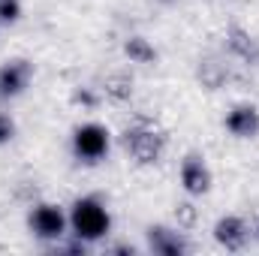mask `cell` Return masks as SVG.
Wrapping results in <instances>:
<instances>
[{
  "label": "cell",
  "instance_id": "cell-1",
  "mask_svg": "<svg viewBox=\"0 0 259 256\" xmlns=\"http://www.w3.org/2000/svg\"><path fill=\"white\" fill-rule=\"evenodd\" d=\"M109 226H112V217H109L106 205L94 196L78 199L69 211V229L78 241H97L109 232Z\"/></svg>",
  "mask_w": 259,
  "mask_h": 256
},
{
  "label": "cell",
  "instance_id": "cell-2",
  "mask_svg": "<svg viewBox=\"0 0 259 256\" xmlns=\"http://www.w3.org/2000/svg\"><path fill=\"white\" fill-rule=\"evenodd\" d=\"M72 151L84 163H97L109 151V130L103 124H81L72 136Z\"/></svg>",
  "mask_w": 259,
  "mask_h": 256
},
{
  "label": "cell",
  "instance_id": "cell-3",
  "mask_svg": "<svg viewBox=\"0 0 259 256\" xmlns=\"http://www.w3.org/2000/svg\"><path fill=\"white\" fill-rule=\"evenodd\" d=\"M66 226H69V217L58 205L42 202L30 211V229L39 238H61V235H66Z\"/></svg>",
  "mask_w": 259,
  "mask_h": 256
},
{
  "label": "cell",
  "instance_id": "cell-4",
  "mask_svg": "<svg viewBox=\"0 0 259 256\" xmlns=\"http://www.w3.org/2000/svg\"><path fill=\"white\" fill-rule=\"evenodd\" d=\"M30 78V66L24 61H12V64L0 66V97H15L27 88Z\"/></svg>",
  "mask_w": 259,
  "mask_h": 256
},
{
  "label": "cell",
  "instance_id": "cell-5",
  "mask_svg": "<svg viewBox=\"0 0 259 256\" xmlns=\"http://www.w3.org/2000/svg\"><path fill=\"white\" fill-rule=\"evenodd\" d=\"M226 130L247 139V136H256L259 133V112L256 106H235L229 115H226Z\"/></svg>",
  "mask_w": 259,
  "mask_h": 256
},
{
  "label": "cell",
  "instance_id": "cell-6",
  "mask_svg": "<svg viewBox=\"0 0 259 256\" xmlns=\"http://www.w3.org/2000/svg\"><path fill=\"white\" fill-rule=\"evenodd\" d=\"M214 235H217V241H220L226 250H238V247H244L247 238H250L244 220H238V217H223V220L217 223Z\"/></svg>",
  "mask_w": 259,
  "mask_h": 256
},
{
  "label": "cell",
  "instance_id": "cell-7",
  "mask_svg": "<svg viewBox=\"0 0 259 256\" xmlns=\"http://www.w3.org/2000/svg\"><path fill=\"white\" fill-rule=\"evenodd\" d=\"M181 184H184V190L190 193V196H202L211 187V175H208V169H205L202 160H196V157L184 160V166H181Z\"/></svg>",
  "mask_w": 259,
  "mask_h": 256
},
{
  "label": "cell",
  "instance_id": "cell-8",
  "mask_svg": "<svg viewBox=\"0 0 259 256\" xmlns=\"http://www.w3.org/2000/svg\"><path fill=\"white\" fill-rule=\"evenodd\" d=\"M151 247L160 250V253H178V250H184V244L178 241V235L166 232V229H151Z\"/></svg>",
  "mask_w": 259,
  "mask_h": 256
},
{
  "label": "cell",
  "instance_id": "cell-9",
  "mask_svg": "<svg viewBox=\"0 0 259 256\" xmlns=\"http://www.w3.org/2000/svg\"><path fill=\"white\" fill-rule=\"evenodd\" d=\"M127 52L133 55V58H139V61H148V58H154V52H151V49L145 46V39H139V36L127 42Z\"/></svg>",
  "mask_w": 259,
  "mask_h": 256
},
{
  "label": "cell",
  "instance_id": "cell-10",
  "mask_svg": "<svg viewBox=\"0 0 259 256\" xmlns=\"http://www.w3.org/2000/svg\"><path fill=\"white\" fill-rule=\"evenodd\" d=\"M18 18V0H0V21Z\"/></svg>",
  "mask_w": 259,
  "mask_h": 256
},
{
  "label": "cell",
  "instance_id": "cell-11",
  "mask_svg": "<svg viewBox=\"0 0 259 256\" xmlns=\"http://www.w3.org/2000/svg\"><path fill=\"white\" fill-rule=\"evenodd\" d=\"M12 133H15V127H12L9 115H0V145H3V142H9V139H12Z\"/></svg>",
  "mask_w": 259,
  "mask_h": 256
},
{
  "label": "cell",
  "instance_id": "cell-12",
  "mask_svg": "<svg viewBox=\"0 0 259 256\" xmlns=\"http://www.w3.org/2000/svg\"><path fill=\"white\" fill-rule=\"evenodd\" d=\"M256 238H259V229H256Z\"/></svg>",
  "mask_w": 259,
  "mask_h": 256
}]
</instances>
